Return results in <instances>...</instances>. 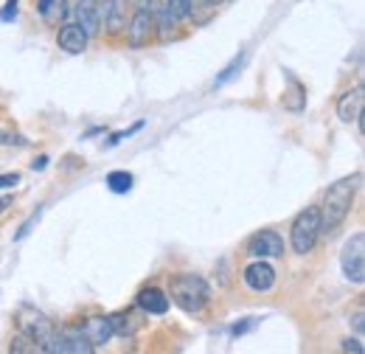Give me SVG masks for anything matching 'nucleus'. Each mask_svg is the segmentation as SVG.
I'll use <instances>...</instances> for the list:
<instances>
[{"label":"nucleus","instance_id":"obj_1","mask_svg":"<svg viewBox=\"0 0 365 354\" xmlns=\"http://www.w3.org/2000/svg\"><path fill=\"white\" fill-rule=\"evenodd\" d=\"M360 183H363V175L354 172V175L343 177V180H337V183H331V186L326 188L323 206H318L320 233H331V231H337V228L346 222V217H349L351 208H354V197H357V191H360Z\"/></svg>","mask_w":365,"mask_h":354},{"label":"nucleus","instance_id":"obj_2","mask_svg":"<svg viewBox=\"0 0 365 354\" xmlns=\"http://www.w3.org/2000/svg\"><path fill=\"white\" fill-rule=\"evenodd\" d=\"M169 301L188 315H197L211 304V284L197 273H178L169 278Z\"/></svg>","mask_w":365,"mask_h":354},{"label":"nucleus","instance_id":"obj_3","mask_svg":"<svg viewBox=\"0 0 365 354\" xmlns=\"http://www.w3.org/2000/svg\"><path fill=\"white\" fill-rule=\"evenodd\" d=\"M320 239V211L318 206H309V208H304L292 225H289V245H292V251L298 253V256H307V253H312V248L318 245Z\"/></svg>","mask_w":365,"mask_h":354},{"label":"nucleus","instance_id":"obj_4","mask_svg":"<svg viewBox=\"0 0 365 354\" xmlns=\"http://www.w3.org/2000/svg\"><path fill=\"white\" fill-rule=\"evenodd\" d=\"M17 326H20L23 335H29L34 343H40V346H43V354H46L48 340H51L53 332H56L53 320L48 318L46 312H40L37 307H31V304H23V307L17 310Z\"/></svg>","mask_w":365,"mask_h":354},{"label":"nucleus","instance_id":"obj_5","mask_svg":"<svg viewBox=\"0 0 365 354\" xmlns=\"http://www.w3.org/2000/svg\"><path fill=\"white\" fill-rule=\"evenodd\" d=\"M127 45L130 48H143L155 40V11H152V0H138L135 11L127 23Z\"/></svg>","mask_w":365,"mask_h":354},{"label":"nucleus","instance_id":"obj_6","mask_svg":"<svg viewBox=\"0 0 365 354\" xmlns=\"http://www.w3.org/2000/svg\"><path fill=\"white\" fill-rule=\"evenodd\" d=\"M340 270L346 275V281L351 284H363L365 281V233H354L340 253Z\"/></svg>","mask_w":365,"mask_h":354},{"label":"nucleus","instance_id":"obj_7","mask_svg":"<svg viewBox=\"0 0 365 354\" xmlns=\"http://www.w3.org/2000/svg\"><path fill=\"white\" fill-rule=\"evenodd\" d=\"M247 256H253V259H278V256H284V239L275 231L264 228V231H259V233H253L247 239Z\"/></svg>","mask_w":365,"mask_h":354},{"label":"nucleus","instance_id":"obj_8","mask_svg":"<svg viewBox=\"0 0 365 354\" xmlns=\"http://www.w3.org/2000/svg\"><path fill=\"white\" fill-rule=\"evenodd\" d=\"M98 3V17L104 20V29L110 37L124 34L127 29V0H96Z\"/></svg>","mask_w":365,"mask_h":354},{"label":"nucleus","instance_id":"obj_9","mask_svg":"<svg viewBox=\"0 0 365 354\" xmlns=\"http://www.w3.org/2000/svg\"><path fill=\"white\" fill-rule=\"evenodd\" d=\"M242 278L253 293H267L275 284V267L267 265V259H253L242 270Z\"/></svg>","mask_w":365,"mask_h":354},{"label":"nucleus","instance_id":"obj_10","mask_svg":"<svg viewBox=\"0 0 365 354\" xmlns=\"http://www.w3.org/2000/svg\"><path fill=\"white\" fill-rule=\"evenodd\" d=\"M363 104H365L363 85L340 93V98H337V118H340L343 124H360V118H363Z\"/></svg>","mask_w":365,"mask_h":354},{"label":"nucleus","instance_id":"obj_11","mask_svg":"<svg viewBox=\"0 0 365 354\" xmlns=\"http://www.w3.org/2000/svg\"><path fill=\"white\" fill-rule=\"evenodd\" d=\"M79 326V332L88 338V343H91L93 349H98V346H107L115 335H113V326H110V320H107V315H91V318H85L82 323H76Z\"/></svg>","mask_w":365,"mask_h":354},{"label":"nucleus","instance_id":"obj_12","mask_svg":"<svg viewBox=\"0 0 365 354\" xmlns=\"http://www.w3.org/2000/svg\"><path fill=\"white\" fill-rule=\"evenodd\" d=\"M88 43H91V37H88L76 23H62L59 31H56V45H59V51H65V54H71V56L85 54V51H88Z\"/></svg>","mask_w":365,"mask_h":354},{"label":"nucleus","instance_id":"obj_13","mask_svg":"<svg viewBox=\"0 0 365 354\" xmlns=\"http://www.w3.org/2000/svg\"><path fill=\"white\" fill-rule=\"evenodd\" d=\"M73 17H76V26L91 40L101 34V17H98V3L96 0H76L73 3Z\"/></svg>","mask_w":365,"mask_h":354},{"label":"nucleus","instance_id":"obj_14","mask_svg":"<svg viewBox=\"0 0 365 354\" xmlns=\"http://www.w3.org/2000/svg\"><path fill=\"white\" fill-rule=\"evenodd\" d=\"M135 304L143 315H166L172 301L160 287H143L135 295Z\"/></svg>","mask_w":365,"mask_h":354},{"label":"nucleus","instance_id":"obj_15","mask_svg":"<svg viewBox=\"0 0 365 354\" xmlns=\"http://www.w3.org/2000/svg\"><path fill=\"white\" fill-rule=\"evenodd\" d=\"M107 320H110V326H113V335H118V338H133L138 329L143 326V318L133 310L113 312V315H107Z\"/></svg>","mask_w":365,"mask_h":354},{"label":"nucleus","instance_id":"obj_16","mask_svg":"<svg viewBox=\"0 0 365 354\" xmlns=\"http://www.w3.org/2000/svg\"><path fill=\"white\" fill-rule=\"evenodd\" d=\"M152 11H155V37H158L160 43H169V40H172V31L178 29V17L166 9V3L152 6Z\"/></svg>","mask_w":365,"mask_h":354},{"label":"nucleus","instance_id":"obj_17","mask_svg":"<svg viewBox=\"0 0 365 354\" xmlns=\"http://www.w3.org/2000/svg\"><path fill=\"white\" fill-rule=\"evenodd\" d=\"M37 11H40V17L46 23H51V26H56L62 17H68L65 0H37Z\"/></svg>","mask_w":365,"mask_h":354},{"label":"nucleus","instance_id":"obj_18","mask_svg":"<svg viewBox=\"0 0 365 354\" xmlns=\"http://www.w3.org/2000/svg\"><path fill=\"white\" fill-rule=\"evenodd\" d=\"M245 62H247V51H242L239 56H233L228 65L222 68V74L214 79V88H222V85H228V82H233L236 76H239V71L245 68Z\"/></svg>","mask_w":365,"mask_h":354},{"label":"nucleus","instance_id":"obj_19","mask_svg":"<svg viewBox=\"0 0 365 354\" xmlns=\"http://www.w3.org/2000/svg\"><path fill=\"white\" fill-rule=\"evenodd\" d=\"M133 175L130 172H124V169H115V172H110L107 175V186H110V191L113 194H127L130 188H133Z\"/></svg>","mask_w":365,"mask_h":354},{"label":"nucleus","instance_id":"obj_20","mask_svg":"<svg viewBox=\"0 0 365 354\" xmlns=\"http://www.w3.org/2000/svg\"><path fill=\"white\" fill-rule=\"evenodd\" d=\"M214 14H217V6H211V3H200V6H191V14H188V20H194V26H205V23H211L214 20Z\"/></svg>","mask_w":365,"mask_h":354},{"label":"nucleus","instance_id":"obj_21","mask_svg":"<svg viewBox=\"0 0 365 354\" xmlns=\"http://www.w3.org/2000/svg\"><path fill=\"white\" fill-rule=\"evenodd\" d=\"M9 349H11V352H26V354H43V346L34 343V340H31L29 335H23V332L11 338V346H9Z\"/></svg>","mask_w":365,"mask_h":354},{"label":"nucleus","instance_id":"obj_22","mask_svg":"<svg viewBox=\"0 0 365 354\" xmlns=\"http://www.w3.org/2000/svg\"><path fill=\"white\" fill-rule=\"evenodd\" d=\"M166 3V9L178 17V23L182 20H188V14H191V6H194V0H163Z\"/></svg>","mask_w":365,"mask_h":354},{"label":"nucleus","instance_id":"obj_23","mask_svg":"<svg viewBox=\"0 0 365 354\" xmlns=\"http://www.w3.org/2000/svg\"><path fill=\"white\" fill-rule=\"evenodd\" d=\"M20 0H6L3 3V9H0V23H14L17 20V14H20V6H17Z\"/></svg>","mask_w":365,"mask_h":354},{"label":"nucleus","instance_id":"obj_24","mask_svg":"<svg viewBox=\"0 0 365 354\" xmlns=\"http://www.w3.org/2000/svg\"><path fill=\"white\" fill-rule=\"evenodd\" d=\"M40 217H43V208H37V211H34V214H31L29 220H26V222H23V225H20V231L14 233V239H17V242H20V239H26V236L31 233V228H34V225L40 222Z\"/></svg>","mask_w":365,"mask_h":354},{"label":"nucleus","instance_id":"obj_25","mask_svg":"<svg viewBox=\"0 0 365 354\" xmlns=\"http://www.w3.org/2000/svg\"><path fill=\"white\" fill-rule=\"evenodd\" d=\"M0 146H29V141H26L23 135L9 133V130L0 127Z\"/></svg>","mask_w":365,"mask_h":354},{"label":"nucleus","instance_id":"obj_26","mask_svg":"<svg viewBox=\"0 0 365 354\" xmlns=\"http://www.w3.org/2000/svg\"><path fill=\"white\" fill-rule=\"evenodd\" d=\"M256 323H259V318H242V323H236V326L230 329V335H233V338H239V335H247V332H250Z\"/></svg>","mask_w":365,"mask_h":354},{"label":"nucleus","instance_id":"obj_27","mask_svg":"<svg viewBox=\"0 0 365 354\" xmlns=\"http://www.w3.org/2000/svg\"><path fill=\"white\" fill-rule=\"evenodd\" d=\"M340 349H343V352H351V354H363V340H360V338H346Z\"/></svg>","mask_w":365,"mask_h":354},{"label":"nucleus","instance_id":"obj_28","mask_svg":"<svg viewBox=\"0 0 365 354\" xmlns=\"http://www.w3.org/2000/svg\"><path fill=\"white\" fill-rule=\"evenodd\" d=\"M17 183H20V175H17V172L0 175V188H11V186H17Z\"/></svg>","mask_w":365,"mask_h":354},{"label":"nucleus","instance_id":"obj_29","mask_svg":"<svg viewBox=\"0 0 365 354\" xmlns=\"http://www.w3.org/2000/svg\"><path fill=\"white\" fill-rule=\"evenodd\" d=\"M351 323H354V332H357V335H363V332H365V312H363V307H357V312H354V320H351Z\"/></svg>","mask_w":365,"mask_h":354},{"label":"nucleus","instance_id":"obj_30","mask_svg":"<svg viewBox=\"0 0 365 354\" xmlns=\"http://www.w3.org/2000/svg\"><path fill=\"white\" fill-rule=\"evenodd\" d=\"M46 166H48V155H40V158H34V163H31V169H34V172H43Z\"/></svg>","mask_w":365,"mask_h":354},{"label":"nucleus","instance_id":"obj_31","mask_svg":"<svg viewBox=\"0 0 365 354\" xmlns=\"http://www.w3.org/2000/svg\"><path fill=\"white\" fill-rule=\"evenodd\" d=\"M11 203H14V197H11V194H3V197H0V214H3L6 208H11Z\"/></svg>","mask_w":365,"mask_h":354},{"label":"nucleus","instance_id":"obj_32","mask_svg":"<svg viewBox=\"0 0 365 354\" xmlns=\"http://www.w3.org/2000/svg\"><path fill=\"white\" fill-rule=\"evenodd\" d=\"M205 3H211V6H222V3H228V0H205Z\"/></svg>","mask_w":365,"mask_h":354}]
</instances>
